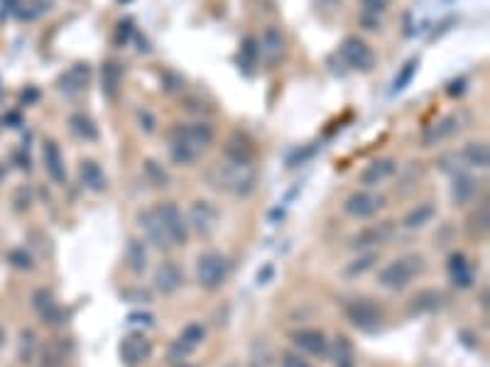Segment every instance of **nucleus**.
<instances>
[{"label": "nucleus", "instance_id": "1", "mask_svg": "<svg viewBox=\"0 0 490 367\" xmlns=\"http://www.w3.org/2000/svg\"><path fill=\"white\" fill-rule=\"evenodd\" d=\"M216 140V130L209 123L177 125L170 133V157L177 167H191Z\"/></svg>", "mask_w": 490, "mask_h": 367}, {"label": "nucleus", "instance_id": "2", "mask_svg": "<svg viewBox=\"0 0 490 367\" xmlns=\"http://www.w3.org/2000/svg\"><path fill=\"white\" fill-rule=\"evenodd\" d=\"M206 179L216 191L233 194V196H248L258 184V169H255L253 162H233L223 157L218 164L209 169Z\"/></svg>", "mask_w": 490, "mask_h": 367}, {"label": "nucleus", "instance_id": "3", "mask_svg": "<svg viewBox=\"0 0 490 367\" xmlns=\"http://www.w3.org/2000/svg\"><path fill=\"white\" fill-rule=\"evenodd\" d=\"M422 272H424V257H419V255H405V257H398L395 262L382 267V272L377 274V284L382 289L400 291L407 284H412L414 277Z\"/></svg>", "mask_w": 490, "mask_h": 367}, {"label": "nucleus", "instance_id": "4", "mask_svg": "<svg viewBox=\"0 0 490 367\" xmlns=\"http://www.w3.org/2000/svg\"><path fill=\"white\" fill-rule=\"evenodd\" d=\"M228 277V259L221 253H204L196 259V280L199 287L206 291H216L223 287Z\"/></svg>", "mask_w": 490, "mask_h": 367}, {"label": "nucleus", "instance_id": "5", "mask_svg": "<svg viewBox=\"0 0 490 367\" xmlns=\"http://www.w3.org/2000/svg\"><path fill=\"white\" fill-rule=\"evenodd\" d=\"M338 52H341V59H343L353 71L370 74L377 64V57H375V52H373V47L366 40H361V37H356V35L346 37V40L341 42Z\"/></svg>", "mask_w": 490, "mask_h": 367}, {"label": "nucleus", "instance_id": "6", "mask_svg": "<svg viewBox=\"0 0 490 367\" xmlns=\"http://www.w3.org/2000/svg\"><path fill=\"white\" fill-rule=\"evenodd\" d=\"M346 318L363 333H375L382 326V311L373 299H353L346 304Z\"/></svg>", "mask_w": 490, "mask_h": 367}, {"label": "nucleus", "instance_id": "7", "mask_svg": "<svg viewBox=\"0 0 490 367\" xmlns=\"http://www.w3.org/2000/svg\"><path fill=\"white\" fill-rule=\"evenodd\" d=\"M155 213L160 216L162 225H165L167 235L172 240V248H179V245L186 243L189 238V223H186L184 213L179 211V206L172 201H162L155 206Z\"/></svg>", "mask_w": 490, "mask_h": 367}, {"label": "nucleus", "instance_id": "8", "mask_svg": "<svg viewBox=\"0 0 490 367\" xmlns=\"http://www.w3.org/2000/svg\"><path fill=\"white\" fill-rule=\"evenodd\" d=\"M382 206H385V198L377 196V194L363 191V189L361 191H353L351 196L343 201V211H346V216L358 218V221H368V218H373Z\"/></svg>", "mask_w": 490, "mask_h": 367}, {"label": "nucleus", "instance_id": "9", "mask_svg": "<svg viewBox=\"0 0 490 367\" xmlns=\"http://www.w3.org/2000/svg\"><path fill=\"white\" fill-rule=\"evenodd\" d=\"M218 208L209 201H194L189 208V225L196 230V235H202V238H209V235L216 233L218 228Z\"/></svg>", "mask_w": 490, "mask_h": 367}, {"label": "nucleus", "instance_id": "10", "mask_svg": "<svg viewBox=\"0 0 490 367\" xmlns=\"http://www.w3.org/2000/svg\"><path fill=\"white\" fill-rule=\"evenodd\" d=\"M284 49H287V40H284L282 30L275 25L265 27L263 35H260V42H258V57H263L265 64L275 67V64L284 57Z\"/></svg>", "mask_w": 490, "mask_h": 367}, {"label": "nucleus", "instance_id": "11", "mask_svg": "<svg viewBox=\"0 0 490 367\" xmlns=\"http://www.w3.org/2000/svg\"><path fill=\"white\" fill-rule=\"evenodd\" d=\"M88 83H91V67L88 64H74V67H69V71L59 76L57 88L69 99H76L86 91Z\"/></svg>", "mask_w": 490, "mask_h": 367}, {"label": "nucleus", "instance_id": "12", "mask_svg": "<svg viewBox=\"0 0 490 367\" xmlns=\"http://www.w3.org/2000/svg\"><path fill=\"white\" fill-rule=\"evenodd\" d=\"M204 341H206V328H204L202 323H189V326L179 333V338L172 343V348H170L172 360H186V355H191Z\"/></svg>", "mask_w": 490, "mask_h": 367}, {"label": "nucleus", "instance_id": "13", "mask_svg": "<svg viewBox=\"0 0 490 367\" xmlns=\"http://www.w3.org/2000/svg\"><path fill=\"white\" fill-rule=\"evenodd\" d=\"M292 343L300 348L304 355H314V357H324L331 352L329 348V338H326L324 331L319 328H302V331L292 333Z\"/></svg>", "mask_w": 490, "mask_h": 367}, {"label": "nucleus", "instance_id": "14", "mask_svg": "<svg viewBox=\"0 0 490 367\" xmlns=\"http://www.w3.org/2000/svg\"><path fill=\"white\" fill-rule=\"evenodd\" d=\"M150 355H152V343L142 333H128L123 338V343H120V357L130 367L142 365L145 360H150Z\"/></svg>", "mask_w": 490, "mask_h": 367}, {"label": "nucleus", "instance_id": "15", "mask_svg": "<svg viewBox=\"0 0 490 367\" xmlns=\"http://www.w3.org/2000/svg\"><path fill=\"white\" fill-rule=\"evenodd\" d=\"M138 223H140V230L145 233V238L150 240L157 250H170L172 248V240H170V235H167L165 225H162L160 216L155 213V208H152V211L140 213Z\"/></svg>", "mask_w": 490, "mask_h": 367}, {"label": "nucleus", "instance_id": "16", "mask_svg": "<svg viewBox=\"0 0 490 367\" xmlns=\"http://www.w3.org/2000/svg\"><path fill=\"white\" fill-rule=\"evenodd\" d=\"M459 115H444V118H439L436 123L427 125L422 133V145L424 147H434L439 142L449 140L451 135L459 133Z\"/></svg>", "mask_w": 490, "mask_h": 367}, {"label": "nucleus", "instance_id": "17", "mask_svg": "<svg viewBox=\"0 0 490 367\" xmlns=\"http://www.w3.org/2000/svg\"><path fill=\"white\" fill-rule=\"evenodd\" d=\"M155 287L162 294H174L184 287V272L177 262H162L155 272Z\"/></svg>", "mask_w": 490, "mask_h": 367}, {"label": "nucleus", "instance_id": "18", "mask_svg": "<svg viewBox=\"0 0 490 367\" xmlns=\"http://www.w3.org/2000/svg\"><path fill=\"white\" fill-rule=\"evenodd\" d=\"M123 78H125V69L120 62H106L101 67V88H104V96L108 101H118L120 91H123Z\"/></svg>", "mask_w": 490, "mask_h": 367}, {"label": "nucleus", "instance_id": "19", "mask_svg": "<svg viewBox=\"0 0 490 367\" xmlns=\"http://www.w3.org/2000/svg\"><path fill=\"white\" fill-rule=\"evenodd\" d=\"M42 155H44V169L54 184H64L67 181V164H64V155L54 140H44L42 145Z\"/></svg>", "mask_w": 490, "mask_h": 367}, {"label": "nucleus", "instance_id": "20", "mask_svg": "<svg viewBox=\"0 0 490 367\" xmlns=\"http://www.w3.org/2000/svg\"><path fill=\"white\" fill-rule=\"evenodd\" d=\"M223 157L233 162H253L255 145L245 133H231V137L223 145Z\"/></svg>", "mask_w": 490, "mask_h": 367}, {"label": "nucleus", "instance_id": "21", "mask_svg": "<svg viewBox=\"0 0 490 367\" xmlns=\"http://www.w3.org/2000/svg\"><path fill=\"white\" fill-rule=\"evenodd\" d=\"M446 272H449V280L454 282V287H459V289H468V287H473V267H471L468 257H466L464 253H454L449 257V262H446Z\"/></svg>", "mask_w": 490, "mask_h": 367}, {"label": "nucleus", "instance_id": "22", "mask_svg": "<svg viewBox=\"0 0 490 367\" xmlns=\"http://www.w3.org/2000/svg\"><path fill=\"white\" fill-rule=\"evenodd\" d=\"M395 171H398V164H395V160H390V157L373 160L370 164L361 171V184L363 187H377V184L390 179Z\"/></svg>", "mask_w": 490, "mask_h": 367}, {"label": "nucleus", "instance_id": "23", "mask_svg": "<svg viewBox=\"0 0 490 367\" xmlns=\"http://www.w3.org/2000/svg\"><path fill=\"white\" fill-rule=\"evenodd\" d=\"M79 179L81 184L88 189V191H96V194H104L108 189V179H106V171L101 169V164L93 160H83L79 164Z\"/></svg>", "mask_w": 490, "mask_h": 367}, {"label": "nucleus", "instance_id": "24", "mask_svg": "<svg viewBox=\"0 0 490 367\" xmlns=\"http://www.w3.org/2000/svg\"><path fill=\"white\" fill-rule=\"evenodd\" d=\"M441 306H444V294H439L436 289H424L409 299L407 311L409 316H424V314H434Z\"/></svg>", "mask_w": 490, "mask_h": 367}, {"label": "nucleus", "instance_id": "25", "mask_svg": "<svg viewBox=\"0 0 490 367\" xmlns=\"http://www.w3.org/2000/svg\"><path fill=\"white\" fill-rule=\"evenodd\" d=\"M390 233H392V228L387 225H373V228H366L363 233H358L356 238H353V243H351V248L353 250H363V248H373V245H377V243H385L387 238H390Z\"/></svg>", "mask_w": 490, "mask_h": 367}, {"label": "nucleus", "instance_id": "26", "mask_svg": "<svg viewBox=\"0 0 490 367\" xmlns=\"http://www.w3.org/2000/svg\"><path fill=\"white\" fill-rule=\"evenodd\" d=\"M475 194V179L468 176L466 171H459L454 174V184H451V198H454L456 206H464L473 198Z\"/></svg>", "mask_w": 490, "mask_h": 367}, {"label": "nucleus", "instance_id": "27", "mask_svg": "<svg viewBox=\"0 0 490 367\" xmlns=\"http://www.w3.org/2000/svg\"><path fill=\"white\" fill-rule=\"evenodd\" d=\"M459 157L466 167H478V169H485L490 162V152L485 142H468V145L461 150Z\"/></svg>", "mask_w": 490, "mask_h": 367}, {"label": "nucleus", "instance_id": "28", "mask_svg": "<svg viewBox=\"0 0 490 367\" xmlns=\"http://www.w3.org/2000/svg\"><path fill=\"white\" fill-rule=\"evenodd\" d=\"M434 216H436V206H434V203H422V206L412 208V211L402 218V225L407 228V230H419V228L429 225V223L434 221Z\"/></svg>", "mask_w": 490, "mask_h": 367}, {"label": "nucleus", "instance_id": "29", "mask_svg": "<svg viewBox=\"0 0 490 367\" xmlns=\"http://www.w3.org/2000/svg\"><path fill=\"white\" fill-rule=\"evenodd\" d=\"M69 130H72L76 137H81V140H91L96 142L98 140V128L96 123H93V118H88L86 113H74L69 115Z\"/></svg>", "mask_w": 490, "mask_h": 367}, {"label": "nucleus", "instance_id": "30", "mask_svg": "<svg viewBox=\"0 0 490 367\" xmlns=\"http://www.w3.org/2000/svg\"><path fill=\"white\" fill-rule=\"evenodd\" d=\"M125 257H128V267L133 269L135 274H142L147 269V250L140 240L130 238L128 248H125Z\"/></svg>", "mask_w": 490, "mask_h": 367}, {"label": "nucleus", "instance_id": "31", "mask_svg": "<svg viewBox=\"0 0 490 367\" xmlns=\"http://www.w3.org/2000/svg\"><path fill=\"white\" fill-rule=\"evenodd\" d=\"M142 171H145V179H147V184L155 189H165L170 187V174H167V169L160 164L157 160H145L142 162Z\"/></svg>", "mask_w": 490, "mask_h": 367}, {"label": "nucleus", "instance_id": "32", "mask_svg": "<svg viewBox=\"0 0 490 367\" xmlns=\"http://www.w3.org/2000/svg\"><path fill=\"white\" fill-rule=\"evenodd\" d=\"M377 262V255L370 253V255H363V257H356L353 262H348L346 267L341 269V277H346V280H358L361 274H366L368 269H373Z\"/></svg>", "mask_w": 490, "mask_h": 367}, {"label": "nucleus", "instance_id": "33", "mask_svg": "<svg viewBox=\"0 0 490 367\" xmlns=\"http://www.w3.org/2000/svg\"><path fill=\"white\" fill-rule=\"evenodd\" d=\"M468 235L473 240H485L488 238V208H480L473 216L468 218V225H466Z\"/></svg>", "mask_w": 490, "mask_h": 367}, {"label": "nucleus", "instance_id": "34", "mask_svg": "<svg viewBox=\"0 0 490 367\" xmlns=\"http://www.w3.org/2000/svg\"><path fill=\"white\" fill-rule=\"evenodd\" d=\"M417 67H419V59H409V62L400 69L398 78H395V83H392V94H400V91H405V88L412 83L414 74H417Z\"/></svg>", "mask_w": 490, "mask_h": 367}, {"label": "nucleus", "instance_id": "35", "mask_svg": "<svg viewBox=\"0 0 490 367\" xmlns=\"http://www.w3.org/2000/svg\"><path fill=\"white\" fill-rule=\"evenodd\" d=\"M334 362H336V367H353V352H351L348 338H338V341H336Z\"/></svg>", "mask_w": 490, "mask_h": 367}, {"label": "nucleus", "instance_id": "36", "mask_svg": "<svg viewBox=\"0 0 490 367\" xmlns=\"http://www.w3.org/2000/svg\"><path fill=\"white\" fill-rule=\"evenodd\" d=\"M69 316H72V314H69L64 306L52 304L49 309L44 311V314H42V321H44L47 326H64V323L69 321Z\"/></svg>", "mask_w": 490, "mask_h": 367}, {"label": "nucleus", "instance_id": "37", "mask_svg": "<svg viewBox=\"0 0 490 367\" xmlns=\"http://www.w3.org/2000/svg\"><path fill=\"white\" fill-rule=\"evenodd\" d=\"M8 262L13 264V267H17V269H32L35 267V259H32V255L27 253V250H10V253H8Z\"/></svg>", "mask_w": 490, "mask_h": 367}, {"label": "nucleus", "instance_id": "38", "mask_svg": "<svg viewBox=\"0 0 490 367\" xmlns=\"http://www.w3.org/2000/svg\"><path fill=\"white\" fill-rule=\"evenodd\" d=\"M52 304H57V301H54V294L49 289H37L35 296H32V306H35V311L40 316L44 314V311L49 309Z\"/></svg>", "mask_w": 490, "mask_h": 367}, {"label": "nucleus", "instance_id": "39", "mask_svg": "<svg viewBox=\"0 0 490 367\" xmlns=\"http://www.w3.org/2000/svg\"><path fill=\"white\" fill-rule=\"evenodd\" d=\"M69 350H72V343H67V341H54L52 345L47 348L44 350V357L47 360H64V357L69 355Z\"/></svg>", "mask_w": 490, "mask_h": 367}, {"label": "nucleus", "instance_id": "40", "mask_svg": "<svg viewBox=\"0 0 490 367\" xmlns=\"http://www.w3.org/2000/svg\"><path fill=\"white\" fill-rule=\"evenodd\" d=\"M133 22L130 20H120L118 27H115V35H113V42L118 44V47H125L130 42V37H133Z\"/></svg>", "mask_w": 490, "mask_h": 367}, {"label": "nucleus", "instance_id": "41", "mask_svg": "<svg viewBox=\"0 0 490 367\" xmlns=\"http://www.w3.org/2000/svg\"><path fill=\"white\" fill-rule=\"evenodd\" d=\"M282 367H314V365H309V362H307L302 355H297V352H284Z\"/></svg>", "mask_w": 490, "mask_h": 367}, {"label": "nucleus", "instance_id": "42", "mask_svg": "<svg viewBox=\"0 0 490 367\" xmlns=\"http://www.w3.org/2000/svg\"><path fill=\"white\" fill-rule=\"evenodd\" d=\"M138 123L142 133H155V115L147 113V110H138Z\"/></svg>", "mask_w": 490, "mask_h": 367}, {"label": "nucleus", "instance_id": "43", "mask_svg": "<svg viewBox=\"0 0 490 367\" xmlns=\"http://www.w3.org/2000/svg\"><path fill=\"white\" fill-rule=\"evenodd\" d=\"M361 3L366 6V10H370V12H382V10H387V8H390L392 0H361Z\"/></svg>", "mask_w": 490, "mask_h": 367}, {"label": "nucleus", "instance_id": "44", "mask_svg": "<svg viewBox=\"0 0 490 367\" xmlns=\"http://www.w3.org/2000/svg\"><path fill=\"white\" fill-rule=\"evenodd\" d=\"M128 321H130V323H138V326H152V323H155L150 314H138V311H135V314H130Z\"/></svg>", "mask_w": 490, "mask_h": 367}, {"label": "nucleus", "instance_id": "45", "mask_svg": "<svg viewBox=\"0 0 490 367\" xmlns=\"http://www.w3.org/2000/svg\"><path fill=\"white\" fill-rule=\"evenodd\" d=\"M466 91V78H456V81H451V86L446 88V94L449 96H459Z\"/></svg>", "mask_w": 490, "mask_h": 367}, {"label": "nucleus", "instance_id": "46", "mask_svg": "<svg viewBox=\"0 0 490 367\" xmlns=\"http://www.w3.org/2000/svg\"><path fill=\"white\" fill-rule=\"evenodd\" d=\"M272 272H275L272 264H268V267L260 269V274H258V282H260V284H268V282L272 280Z\"/></svg>", "mask_w": 490, "mask_h": 367}, {"label": "nucleus", "instance_id": "47", "mask_svg": "<svg viewBox=\"0 0 490 367\" xmlns=\"http://www.w3.org/2000/svg\"><path fill=\"white\" fill-rule=\"evenodd\" d=\"M177 367H191V365H177Z\"/></svg>", "mask_w": 490, "mask_h": 367}, {"label": "nucleus", "instance_id": "48", "mask_svg": "<svg viewBox=\"0 0 490 367\" xmlns=\"http://www.w3.org/2000/svg\"><path fill=\"white\" fill-rule=\"evenodd\" d=\"M228 367H236V365H228Z\"/></svg>", "mask_w": 490, "mask_h": 367}]
</instances>
